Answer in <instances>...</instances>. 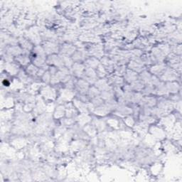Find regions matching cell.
<instances>
[{
    "instance_id": "6da1fadb",
    "label": "cell",
    "mask_w": 182,
    "mask_h": 182,
    "mask_svg": "<svg viewBox=\"0 0 182 182\" xmlns=\"http://www.w3.org/2000/svg\"><path fill=\"white\" fill-rule=\"evenodd\" d=\"M166 88L168 93H171L172 94L177 93L180 90V85L178 84V83L175 81H171V82H166L165 83Z\"/></svg>"
},
{
    "instance_id": "7a4b0ae2",
    "label": "cell",
    "mask_w": 182,
    "mask_h": 182,
    "mask_svg": "<svg viewBox=\"0 0 182 182\" xmlns=\"http://www.w3.org/2000/svg\"><path fill=\"white\" fill-rule=\"evenodd\" d=\"M124 75H125V79H126L127 81H128V82L130 83H133L134 81L137 80V73L134 72V71H133L130 70V69H128L125 71Z\"/></svg>"
},
{
    "instance_id": "3957f363",
    "label": "cell",
    "mask_w": 182,
    "mask_h": 182,
    "mask_svg": "<svg viewBox=\"0 0 182 182\" xmlns=\"http://www.w3.org/2000/svg\"><path fill=\"white\" fill-rule=\"evenodd\" d=\"M43 49L46 53L53 54V53L56 52V51L57 50V46L53 43L48 42L46 43V45L43 46Z\"/></svg>"
},
{
    "instance_id": "277c9868",
    "label": "cell",
    "mask_w": 182,
    "mask_h": 182,
    "mask_svg": "<svg viewBox=\"0 0 182 182\" xmlns=\"http://www.w3.org/2000/svg\"><path fill=\"white\" fill-rule=\"evenodd\" d=\"M76 87L78 88L79 92H80V93H82V94H84L85 92L88 91V84H87V83H86L85 81H84V80L78 81L77 84H76Z\"/></svg>"
},
{
    "instance_id": "5b68a950",
    "label": "cell",
    "mask_w": 182,
    "mask_h": 182,
    "mask_svg": "<svg viewBox=\"0 0 182 182\" xmlns=\"http://www.w3.org/2000/svg\"><path fill=\"white\" fill-rule=\"evenodd\" d=\"M39 71L38 68L34 65H29L27 68V73L31 75H37V73Z\"/></svg>"
},
{
    "instance_id": "8992f818",
    "label": "cell",
    "mask_w": 182,
    "mask_h": 182,
    "mask_svg": "<svg viewBox=\"0 0 182 182\" xmlns=\"http://www.w3.org/2000/svg\"><path fill=\"white\" fill-rule=\"evenodd\" d=\"M16 60L18 61V62L21 64L23 65H27L29 62V57H27L26 56H19L18 58H16Z\"/></svg>"
}]
</instances>
